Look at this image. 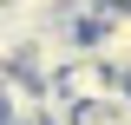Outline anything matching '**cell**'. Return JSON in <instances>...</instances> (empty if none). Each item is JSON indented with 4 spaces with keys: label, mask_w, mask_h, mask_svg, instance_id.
I'll list each match as a JSON object with an SVG mask.
<instances>
[{
    "label": "cell",
    "mask_w": 131,
    "mask_h": 125,
    "mask_svg": "<svg viewBox=\"0 0 131 125\" xmlns=\"http://www.w3.org/2000/svg\"><path fill=\"white\" fill-rule=\"evenodd\" d=\"M52 92H59L72 112H79V105H105V99H112V73H105L92 53H79V59H72L59 79H52Z\"/></svg>",
    "instance_id": "cell-1"
}]
</instances>
